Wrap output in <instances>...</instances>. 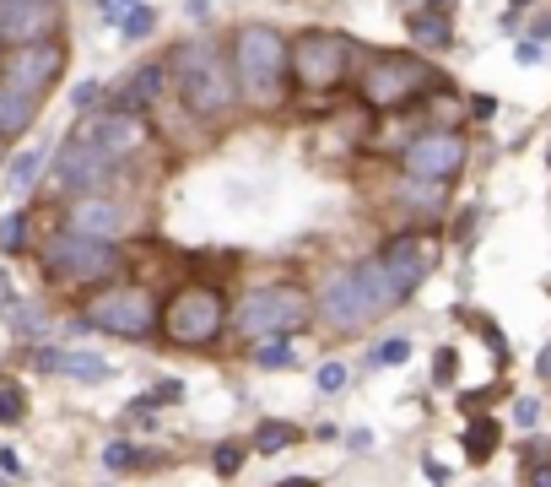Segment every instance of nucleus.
<instances>
[{
  "label": "nucleus",
  "instance_id": "obj_16",
  "mask_svg": "<svg viewBox=\"0 0 551 487\" xmlns=\"http://www.w3.org/2000/svg\"><path fill=\"white\" fill-rule=\"evenodd\" d=\"M82 136L98 147L103 157H130V152H141L146 141H152V130L141 125V114H125V109H109V114H92V120H82L76 125Z\"/></svg>",
  "mask_w": 551,
  "mask_h": 487
},
{
  "label": "nucleus",
  "instance_id": "obj_27",
  "mask_svg": "<svg viewBox=\"0 0 551 487\" xmlns=\"http://www.w3.org/2000/svg\"><path fill=\"white\" fill-rule=\"evenodd\" d=\"M103 466H109V471H136L141 466V450L130 439H114L109 450H103Z\"/></svg>",
  "mask_w": 551,
  "mask_h": 487
},
{
  "label": "nucleus",
  "instance_id": "obj_36",
  "mask_svg": "<svg viewBox=\"0 0 551 487\" xmlns=\"http://www.w3.org/2000/svg\"><path fill=\"white\" fill-rule=\"evenodd\" d=\"M103 6H109V11H136L141 0H103Z\"/></svg>",
  "mask_w": 551,
  "mask_h": 487
},
{
  "label": "nucleus",
  "instance_id": "obj_1",
  "mask_svg": "<svg viewBox=\"0 0 551 487\" xmlns=\"http://www.w3.org/2000/svg\"><path fill=\"white\" fill-rule=\"evenodd\" d=\"M233 82L238 98L254 103V109H276L287 98V38H281L271 22H244L233 33Z\"/></svg>",
  "mask_w": 551,
  "mask_h": 487
},
{
  "label": "nucleus",
  "instance_id": "obj_34",
  "mask_svg": "<svg viewBox=\"0 0 551 487\" xmlns=\"http://www.w3.org/2000/svg\"><path fill=\"white\" fill-rule=\"evenodd\" d=\"M406 352H411L406 341H384V347L373 352V363H406Z\"/></svg>",
  "mask_w": 551,
  "mask_h": 487
},
{
  "label": "nucleus",
  "instance_id": "obj_19",
  "mask_svg": "<svg viewBox=\"0 0 551 487\" xmlns=\"http://www.w3.org/2000/svg\"><path fill=\"white\" fill-rule=\"evenodd\" d=\"M163 71H168L163 60H146V65H136V76H130V87L119 92V109H125V114H141L146 103H152L157 92H163Z\"/></svg>",
  "mask_w": 551,
  "mask_h": 487
},
{
  "label": "nucleus",
  "instance_id": "obj_32",
  "mask_svg": "<svg viewBox=\"0 0 551 487\" xmlns=\"http://www.w3.org/2000/svg\"><path fill=\"white\" fill-rule=\"evenodd\" d=\"M254 358H260V363H271V368H276V363H287V358H292V347H287V341H265V347H260V352H254Z\"/></svg>",
  "mask_w": 551,
  "mask_h": 487
},
{
  "label": "nucleus",
  "instance_id": "obj_24",
  "mask_svg": "<svg viewBox=\"0 0 551 487\" xmlns=\"http://www.w3.org/2000/svg\"><path fill=\"white\" fill-rule=\"evenodd\" d=\"M244 455H249V444H244V439H222L217 450H211V471H217V477H238Z\"/></svg>",
  "mask_w": 551,
  "mask_h": 487
},
{
  "label": "nucleus",
  "instance_id": "obj_29",
  "mask_svg": "<svg viewBox=\"0 0 551 487\" xmlns=\"http://www.w3.org/2000/svg\"><path fill=\"white\" fill-rule=\"evenodd\" d=\"M22 412H28L22 390L17 385H0V423H22Z\"/></svg>",
  "mask_w": 551,
  "mask_h": 487
},
{
  "label": "nucleus",
  "instance_id": "obj_22",
  "mask_svg": "<svg viewBox=\"0 0 551 487\" xmlns=\"http://www.w3.org/2000/svg\"><path fill=\"white\" fill-rule=\"evenodd\" d=\"M411 38L416 44H427V49H449V17L443 11H411Z\"/></svg>",
  "mask_w": 551,
  "mask_h": 487
},
{
  "label": "nucleus",
  "instance_id": "obj_37",
  "mask_svg": "<svg viewBox=\"0 0 551 487\" xmlns=\"http://www.w3.org/2000/svg\"><path fill=\"white\" fill-rule=\"evenodd\" d=\"M276 487H319L314 477H287V482H276Z\"/></svg>",
  "mask_w": 551,
  "mask_h": 487
},
{
  "label": "nucleus",
  "instance_id": "obj_25",
  "mask_svg": "<svg viewBox=\"0 0 551 487\" xmlns=\"http://www.w3.org/2000/svg\"><path fill=\"white\" fill-rule=\"evenodd\" d=\"M44 157L49 152H22L17 157V163H11V190H33V184H38V174H44Z\"/></svg>",
  "mask_w": 551,
  "mask_h": 487
},
{
  "label": "nucleus",
  "instance_id": "obj_5",
  "mask_svg": "<svg viewBox=\"0 0 551 487\" xmlns=\"http://www.w3.org/2000/svg\"><path fill=\"white\" fill-rule=\"evenodd\" d=\"M433 87H438V71L422 55H406V49H384V55H373L368 71H362V82H357L368 109H406V103H416Z\"/></svg>",
  "mask_w": 551,
  "mask_h": 487
},
{
  "label": "nucleus",
  "instance_id": "obj_7",
  "mask_svg": "<svg viewBox=\"0 0 551 487\" xmlns=\"http://www.w3.org/2000/svg\"><path fill=\"white\" fill-rule=\"evenodd\" d=\"M82 320L98 325V331H109V336L146 341L157 331V298L146 293L141 282H109L103 293L82 298Z\"/></svg>",
  "mask_w": 551,
  "mask_h": 487
},
{
  "label": "nucleus",
  "instance_id": "obj_30",
  "mask_svg": "<svg viewBox=\"0 0 551 487\" xmlns=\"http://www.w3.org/2000/svg\"><path fill=\"white\" fill-rule=\"evenodd\" d=\"M319 390H346V363H319Z\"/></svg>",
  "mask_w": 551,
  "mask_h": 487
},
{
  "label": "nucleus",
  "instance_id": "obj_35",
  "mask_svg": "<svg viewBox=\"0 0 551 487\" xmlns=\"http://www.w3.org/2000/svg\"><path fill=\"white\" fill-rule=\"evenodd\" d=\"M524 477H530V487H551V466H530Z\"/></svg>",
  "mask_w": 551,
  "mask_h": 487
},
{
  "label": "nucleus",
  "instance_id": "obj_31",
  "mask_svg": "<svg viewBox=\"0 0 551 487\" xmlns=\"http://www.w3.org/2000/svg\"><path fill=\"white\" fill-rule=\"evenodd\" d=\"M514 423H519V428H535V423H541V401L519 396V401H514Z\"/></svg>",
  "mask_w": 551,
  "mask_h": 487
},
{
  "label": "nucleus",
  "instance_id": "obj_12",
  "mask_svg": "<svg viewBox=\"0 0 551 487\" xmlns=\"http://www.w3.org/2000/svg\"><path fill=\"white\" fill-rule=\"evenodd\" d=\"M114 168H119L114 157H103L82 130H71V136L60 141V152H55V179H60V190H71V195L103 190V179H109Z\"/></svg>",
  "mask_w": 551,
  "mask_h": 487
},
{
  "label": "nucleus",
  "instance_id": "obj_11",
  "mask_svg": "<svg viewBox=\"0 0 551 487\" xmlns=\"http://www.w3.org/2000/svg\"><path fill=\"white\" fill-rule=\"evenodd\" d=\"M314 314L330 325V331H362V325H373V320H384V309L373 304V293L362 287V276L357 271H346V276H335V282L319 293V304Z\"/></svg>",
  "mask_w": 551,
  "mask_h": 487
},
{
  "label": "nucleus",
  "instance_id": "obj_39",
  "mask_svg": "<svg viewBox=\"0 0 551 487\" xmlns=\"http://www.w3.org/2000/svg\"><path fill=\"white\" fill-rule=\"evenodd\" d=\"M0 163H6V141H0Z\"/></svg>",
  "mask_w": 551,
  "mask_h": 487
},
{
  "label": "nucleus",
  "instance_id": "obj_38",
  "mask_svg": "<svg viewBox=\"0 0 551 487\" xmlns=\"http://www.w3.org/2000/svg\"><path fill=\"white\" fill-rule=\"evenodd\" d=\"M541 374H546V379H551V347H546V352H541Z\"/></svg>",
  "mask_w": 551,
  "mask_h": 487
},
{
  "label": "nucleus",
  "instance_id": "obj_40",
  "mask_svg": "<svg viewBox=\"0 0 551 487\" xmlns=\"http://www.w3.org/2000/svg\"><path fill=\"white\" fill-rule=\"evenodd\" d=\"M406 6H411V0H406Z\"/></svg>",
  "mask_w": 551,
  "mask_h": 487
},
{
  "label": "nucleus",
  "instance_id": "obj_23",
  "mask_svg": "<svg viewBox=\"0 0 551 487\" xmlns=\"http://www.w3.org/2000/svg\"><path fill=\"white\" fill-rule=\"evenodd\" d=\"M6 325H11V331H17V336H49V314L44 309H38V304H22V298H11V304H6Z\"/></svg>",
  "mask_w": 551,
  "mask_h": 487
},
{
  "label": "nucleus",
  "instance_id": "obj_13",
  "mask_svg": "<svg viewBox=\"0 0 551 487\" xmlns=\"http://www.w3.org/2000/svg\"><path fill=\"white\" fill-rule=\"evenodd\" d=\"M379 266L395 276V287L411 298L416 287H422L427 276H433V266H438V239H433V233H400V239H389V244H384Z\"/></svg>",
  "mask_w": 551,
  "mask_h": 487
},
{
  "label": "nucleus",
  "instance_id": "obj_3",
  "mask_svg": "<svg viewBox=\"0 0 551 487\" xmlns=\"http://www.w3.org/2000/svg\"><path fill=\"white\" fill-rule=\"evenodd\" d=\"M308 320H314V298L298 282H271V287H254L238 304L233 331H244L249 341H292Z\"/></svg>",
  "mask_w": 551,
  "mask_h": 487
},
{
  "label": "nucleus",
  "instance_id": "obj_6",
  "mask_svg": "<svg viewBox=\"0 0 551 487\" xmlns=\"http://www.w3.org/2000/svg\"><path fill=\"white\" fill-rule=\"evenodd\" d=\"M179 98L184 109L200 114V120H217L238 103V82L233 65H227L211 44H184L179 49Z\"/></svg>",
  "mask_w": 551,
  "mask_h": 487
},
{
  "label": "nucleus",
  "instance_id": "obj_26",
  "mask_svg": "<svg viewBox=\"0 0 551 487\" xmlns=\"http://www.w3.org/2000/svg\"><path fill=\"white\" fill-rule=\"evenodd\" d=\"M22 239H28V212H11V217H0V249H6V255H17V249H28Z\"/></svg>",
  "mask_w": 551,
  "mask_h": 487
},
{
  "label": "nucleus",
  "instance_id": "obj_9",
  "mask_svg": "<svg viewBox=\"0 0 551 487\" xmlns=\"http://www.w3.org/2000/svg\"><path fill=\"white\" fill-rule=\"evenodd\" d=\"M65 76V44L60 38H44V44H17L0 55V87L22 92V98L44 103L49 92L60 87Z\"/></svg>",
  "mask_w": 551,
  "mask_h": 487
},
{
  "label": "nucleus",
  "instance_id": "obj_21",
  "mask_svg": "<svg viewBox=\"0 0 551 487\" xmlns=\"http://www.w3.org/2000/svg\"><path fill=\"white\" fill-rule=\"evenodd\" d=\"M287 444H298V423H281V417H265V423L254 428L249 450H254V455H276V450H287Z\"/></svg>",
  "mask_w": 551,
  "mask_h": 487
},
{
  "label": "nucleus",
  "instance_id": "obj_28",
  "mask_svg": "<svg viewBox=\"0 0 551 487\" xmlns=\"http://www.w3.org/2000/svg\"><path fill=\"white\" fill-rule=\"evenodd\" d=\"M157 28V11L152 6H136V11H125V17H119V33L125 38H146Z\"/></svg>",
  "mask_w": 551,
  "mask_h": 487
},
{
  "label": "nucleus",
  "instance_id": "obj_4",
  "mask_svg": "<svg viewBox=\"0 0 551 487\" xmlns=\"http://www.w3.org/2000/svg\"><path fill=\"white\" fill-rule=\"evenodd\" d=\"M352 71V38L330 28H308L287 44V87L298 92H335Z\"/></svg>",
  "mask_w": 551,
  "mask_h": 487
},
{
  "label": "nucleus",
  "instance_id": "obj_8",
  "mask_svg": "<svg viewBox=\"0 0 551 487\" xmlns=\"http://www.w3.org/2000/svg\"><path fill=\"white\" fill-rule=\"evenodd\" d=\"M125 255L103 239H82V233H60V239L44 244V271L55 276L60 287H103L114 282Z\"/></svg>",
  "mask_w": 551,
  "mask_h": 487
},
{
  "label": "nucleus",
  "instance_id": "obj_2",
  "mask_svg": "<svg viewBox=\"0 0 551 487\" xmlns=\"http://www.w3.org/2000/svg\"><path fill=\"white\" fill-rule=\"evenodd\" d=\"M227 320H233V309H227V293L217 282H184L179 293H168L157 304V336L184 352L211 347L227 331Z\"/></svg>",
  "mask_w": 551,
  "mask_h": 487
},
{
  "label": "nucleus",
  "instance_id": "obj_17",
  "mask_svg": "<svg viewBox=\"0 0 551 487\" xmlns=\"http://www.w3.org/2000/svg\"><path fill=\"white\" fill-rule=\"evenodd\" d=\"M38 368H49V374H65V379H82V385H103V379L114 374L109 358H98V352H55V347H38L33 352Z\"/></svg>",
  "mask_w": 551,
  "mask_h": 487
},
{
  "label": "nucleus",
  "instance_id": "obj_10",
  "mask_svg": "<svg viewBox=\"0 0 551 487\" xmlns=\"http://www.w3.org/2000/svg\"><path fill=\"white\" fill-rule=\"evenodd\" d=\"M465 157H470V147H465L460 130H422V136L406 141L400 168H406V179H416V184H449L465 168Z\"/></svg>",
  "mask_w": 551,
  "mask_h": 487
},
{
  "label": "nucleus",
  "instance_id": "obj_15",
  "mask_svg": "<svg viewBox=\"0 0 551 487\" xmlns=\"http://www.w3.org/2000/svg\"><path fill=\"white\" fill-rule=\"evenodd\" d=\"M65 217H71V233H82V239H103V244L125 239V228H130V206L119 201V195H103V190L76 195Z\"/></svg>",
  "mask_w": 551,
  "mask_h": 487
},
{
  "label": "nucleus",
  "instance_id": "obj_18",
  "mask_svg": "<svg viewBox=\"0 0 551 487\" xmlns=\"http://www.w3.org/2000/svg\"><path fill=\"white\" fill-rule=\"evenodd\" d=\"M33 125H38V103L22 98V92H11V87H0V141L28 136Z\"/></svg>",
  "mask_w": 551,
  "mask_h": 487
},
{
  "label": "nucleus",
  "instance_id": "obj_14",
  "mask_svg": "<svg viewBox=\"0 0 551 487\" xmlns=\"http://www.w3.org/2000/svg\"><path fill=\"white\" fill-rule=\"evenodd\" d=\"M60 38V0H0V44H44Z\"/></svg>",
  "mask_w": 551,
  "mask_h": 487
},
{
  "label": "nucleus",
  "instance_id": "obj_20",
  "mask_svg": "<svg viewBox=\"0 0 551 487\" xmlns=\"http://www.w3.org/2000/svg\"><path fill=\"white\" fill-rule=\"evenodd\" d=\"M497 439H503V428H497V417H470V428H465V455L470 460H476V466H481V460H492V450H497Z\"/></svg>",
  "mask_w": 551,
  "mask_h": 487
},
{
  "label": "nucleus",
  "instance_id": "obj_33",
  "mask_svg": "<svg viewBox=\"0 0 551 487\" xmlns=\"http://www.w3.org/2000/svg\"><path fill=\"white\" fill-rule=\"evenodd\" d=\"M433 368H438V374H433V379H438V385H449V379H454V368H460V358H454V352H449V347H443V352H438V358H433Z\"/></svg>",
  "mask_w": 551,
  "mask_h": 487
}]
</instances>
